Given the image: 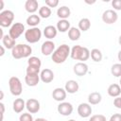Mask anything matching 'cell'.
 I'll return each mask as SVG.
<instances>
[{
	"instance_id": "12",
	"label": "cell",
	"mask_w": 121,
	"mask_h": 121,
	"mask_svg": "<svg viewBox=\"0 0 121 121\" xmlns=\"http://www.w3.org/2000/svg\"><path fill=\"white\" fill-rule=\"evenodd\" d=\"M55 49H56L55 48V43L51 40H47V41L43 42L42 46H41V52L44 56H49V55L53 54Z\"/></svg>"
},
{
	"instance_id": "39",
	"label": "cell",
	"mask_w": 121,
	"mask_h": 121,
	"mask_svg": "<svg viewBox=\"0 0 121 121\" xmlns=\"http://www.w3.org/2000/svg\"><path fill=\"white\" fill-rule=\"evenodd\" d=\"M109 121H121V114L120 113H114L111 116Z\"/></svg>"
},
{
	"instance_id": "11",
	"label": "cell",
	"mask_w": 121,
	"mask_h": 121,
	"mask_svg": "<svg viewBox=\"0 0 121 121\" xmlns=\"http://www.w3.org/2000/svg\"><path fill=\"white\" fill-rule=\"evenodd\" d=\"M26 108L28 112L30 113H36L40 111L41 105L40 102L35 98H29L26 101Z\"/></svg>"
},
{
	"instance_id": "21",
	"label": "cell",
	"mask_w": 121,
	"mask_h": 121,
	"mask_svg": "<svg viewBox=\"0 0 121 121\" xmlns=\"http://www.w3.org/2000/svg\"><path fill=\"white\" fill-rule=\"evenodd\" d=\"M57 15L60 20H67L71 15V10L67 6H61L57 9Z\"/></svg>"
},
{
	"instance_id": "45",
	"label": "cell",
	"mask_w": 121,
	"mask_h": 121,
	"mask_svg": "<svg viewBox=\"0 0 121 121\" xmlns=\"http://www.w3.org/2000/svg\"><path fill=\"white\" fill-rule=\"evenodd\" d=\"M0 92H1V98H0V99L2 100V99H3V97H4V93H3V91H0Z\"/></svg>"
},
{
	"instance_id": "20",
	"label": "cell",
	"mask_w": 121,
	"mask_h": 121,
	"mask_svg": "<svg viewBox=\"0 0 121 121\" xmlns=\"http://www.w3.org/2000/svg\"><path fill=\"white\" fill-rule=\"evenodd\" d=\"M108 95L112 97H117L121 94V87L117 83H112L108 87Z\"/></svg>"
},
{
	"instance_id": "17",
	"label": "cell",
	"mask_w": 121,
	"mask_h": 121,
	"mask_svg": "<svg viewBox=\"0 0 121 121\" xmlns=\"http://www.w3.org/2000/svg\"><path fill=\"white\" fill-rule=\"evenodd\" d=\"M64 89H65V91L68 94H75V93H77L78 91L79 85H78V81H76L74 79H70V80L66 81L65 86H64Z\"/></svg>"
},
{
	"instance_id": "44",
	"label": "cell",
	"mask_w": 121,
	"mask_h": 121,
	"mask_svg": "<svg viewBox=\"0 0 121 121\" xmlns=\"http://www.w3.org/2000/svg\"><path fill=\"white\" fill-rule=\"evenodd\" d=\"M85 3H87V4H91V5H92V4H95V1L94 0V1H91V2H90V1H87V0H85Z\"/></svg>"
},
{
	"instance_id": "30",
	"label": "cell",
	"mask_w": 121,
	"mask_h": 121,
	"mask_svg": "<svg viewBox=\"0 0 121 121\" xmlns=\"http://www.w3.org/2000/svg\"><path fill=\"white\" fill-rule=\"evenodd\" d=\"M52 11H51V9L47 6H43L39 9V16L41 18H43V19H46V18H49L50 15H51Z\"/></svg>"
},
{
	"instance_id": "25",
	"label": "cell",
	"mask_w": 121,
	"mask_h": 121,
	"mask_svg": "<svg viewBox=\"0 0 121 121\" xmlns=\"http://www.w3.org/2000/svg\"><path fill=\"white\" fill-rule=\"evenodd\" d=\"M41 23V17L37 14H31L29 15L27 18H26V24L29 26H32V27H37V26Z\"/></svg>"
},
{
	"instance_id": "13",
	"label": "cell",
	"mask_w": 121,
	"mask_h": 121,
	"mask_svg": "<svg viewBox=\"0 0 121 121\" xmlns=\"http://www.w3.org/2000/svg\"><path fill=\"white\" fill-rule=\"evenodd\" d=\"M88 69H89V68H88V65H87L85 62H81V61L76 63V64L74 65V67H73L74 73H75L77 76H78V77H83V76H85V75L88 73Z\"/></svg>"
},
{
	"instance_id": "40",
	"label": "cell",
	"mask_w": 121,
	"mask_h": 121,
	"mask_svg": "<svg viewBox=\"0 0 121 121\" xmlns=\"http://www.w3.org/2000/svg\"><path fill=\"white\" fill-rule=\"evenodd\" d=\"M0 107H1V121H3V117H4V112H5V105L4 103H0Z\"/></svg>"
},
{
	"instance_id": "14",
	"label": "cell",
	"mask_w": 121,
	"mask_h": 121,
	"mask_svg": "<svg viewBox=\"0 0 121 121\" xmlns=\"http://www.w3.org/2000/svg\"><path fill=\"white\" fill-rule=\"evenodd\" d=\"M40 78L43 83H50L54 79V73L49 68H44L40 73Z\"/></svg>"
},
{
	"instance_id": "15",
	"label": "cell",
	"mask_w": 121,
	"mask_h": 121,
	"mask_svg": "<svg viewBox=\"0 0 121 121\" xmlns=\"http://www.w3.org/2000/svg\"><path fill=\"white\" fill-rule=\"evenodd\" d=\"M40 80H41L40 74H26L25 81L27 86H30V87L37 86Z\"/></svg>"
},
{
	"instance_id": "32",
	"label": "cell",
	"mask_w": 121,
	"mask_h": 121,
	"mask_svg": "<svg viewBox=\"0 0 121 121\" xmlns=\"http://www.w3.org/2000/svg\"><path fill=\"white\" fill-rule=\"evenodd\" d=\"M111 73L116 78H121V63H114L111 67Z\"/></svg>"
},
{
	"instance_id": "29",
	"label": "cell",
	"mask_w": 121,
	"mask_h": 121,
	"mask_svg": "<svg viewBox=\"0 0 121 121\" xmlns=\"http://www.w3.org/2000/svg\"><path fill=\"white\" fill-rule=\"evenodd\" d=\"M91 27V21L88 18H81L78 22V29L80 31H87Z\"/></svg>"
},
{
	"instance_id": "28",
	"label": "cell",
	"mask_w": 121,
	"mask_h": 121,
	"mask_svg": "<svg viewBox=\"0 0 121 121\" xmlns=\"http://www.w3.org/2000/svg\"><path fill=\"white\" fill-rule=\"evenodd\" d=\"M90 57H91V59H92L94 61L99 62V61L102 60L103 55H102V53H101V51H100L99 49L94 48V49H92V50L90 51Z\"/></svg>"
},
{
	"instance_id": "8",
	"label": "cell",
	"mask_w": 121,
	"mask_h": 121,
	"mask_svg": "<svg viewBox=\"0 0 121 121\" xmlns=\"http://www.w3.org/2000/svg\"><path fill=\"white\" fill-rule=\"evenodd\" d=\"M118 19V14L114 9H106L102 14V21L105 24H114Z\"/></svg>"
},
{
	"instance_id": "41",
	"label": "cell",
	"mask_w": 121,
	"mask_h": 121,
	"mask_svg": "<svg viewBox=\"0 0 121 121\" xmlns=\"http://www.w3.org/2000/svg\"><path fill=\"white\" fill-rule=\"evenodd\" d=\"M0 49H1V53H0V56L2 57V56L5 54V46H4V45H1V46H0Z\"/></svg>"
},
{
	"instance_id": "6",
	"label": "cell",
	"mask_w": 121,
	"mask_h": 121,
	"mask_svg": "<svg viewBox=\"0 0 121 121\" xmlns=\"http://www.w3.org/2000/svg\"><path fill=\"white\" fill-rule=\"evenodd\" d=\"M14 19V13L12 10L6 9L0 12V26L2 27H9L11 26Z\"/></svg>"
},
{
	"instance_id": "42",
	"label": "cell",
	"mask_w": 121,
	"mask_h": 121,
	"mask_svg": "<svg viewBox=\"0 0 121 121\" xmlns=\"http://www.w3.org/2000/svg\"><path fill=\"white\" fill-rule=\"evenodd\" d=\"M34 121H48V120L45 118H43V117H39V118H36Z\"/></svg>"
},
{
	"instance_id": "10",
	"label": "cell",
	"mask_w": 121,
	"mask_h": 121,
	"mask_svg": "<svg viewBox=\"0 0 121 121\" xmlns=\"http://www.w3.org/2000/svg\"><path fill=\"white\" fill-rule=\"evenodd\" d=\"M92 106L89 103H80L78 106V113L80 117L87 118L91 116L92 113Z\"/></svg>"
},
{
	"instance_id": "27",
	"label": "cell",
	"mask_w": 121,
	"mask_h": 121,
	"mask_svg": "<svg viewBox=\"0 0 121 121\" xmlns=\"http://www.w3.org/2000/svg\"><path fill=\"white\" fill-rule=\"evenodd\" d=\"M2 43H3V45H4L7 49H12V48L16 45L15 40L12 39L9 34H7V35L4 36V38L2 39Z\"/></svg>"
},
{
	"instance_id": "5",
	"label": "cell",
	"mask_w": 121,
	"mask_h": 121,
	"mask_svg": "<svg viewBox=\"0 0 121 121\" xmlns=\"http://www.w3.org/2000/svg\"><path fill=\"white\" fill-rule=\"evenodd\" d=\"M9 87L11 95L15 96H19L23 92V86L22 82L17 77H11L9 79Z\"/></svg>"
},
{
	"instance_id": "47",
	"label": "cell",
	"mask_w": 121,
	"mask_h": 121,
	"mask_svg": "<svg viewBox=\"0 0 121 121\" xmlns=\"http://www.w3.org/2000/svg\"><path fill=\"white\" fill-rule=\"evenodd\" d=\"M119 85H120V87H121V78H120V80H119Z\"/></svg>"
},
{
	"instance_id": "36",
	"label": "cell",
	"mask_w": 121,
	"mask_h": 121,
	"mask_svg": "<svg viewBox=\"0 0 121 121\" xmlns=\"http://www.w3.org/2000/svg\"><path fill=\"white\" fill-rule=\"evenodd\" d=\"M59 5V0H45V6L49 8H56Z\"/></svg>"
},
{
	"instance_id": "19",
	"label": "cell",
	"mask_w": 121,
	"mask_h": 121,
	"mask_svg": "<svg viewBox=\"0 0 121 121\" xmlns=\"http://www.w3.org/2000/svg\"><path fill=\"white\" fill-rule=\"evenodd\" d=\"M38 7H39V3L37 0H26L25 3L26 10L32 14H34V12L38 10Z\"/></svg>"
},
{
	"instance_id": "4",
	"label": "cell",
	"mask_w": 121,
	"mask_h": 121,
	"mask_svg": "<svg viewBox=\"0 0 121 121\" xmlns=\"http://www.w3.org/2000/svg\"><path fill=\"white\" fill-rule=\"evenodd\" d=\"M42 38V30L39 27H31L25 32V39L29 43H38Z\"/></svg>"
},
{
	"instance_id": "34",
	"label": "cell",
	"mask_w": 121,
	"mask_h": 121,
	"mask_svg": "<svg viewBox=\"0 0 121 121\" xmlns=\"http://www.w3.org/2000/svg\"><path fill=\"white\" fill-rule=\"evenodd\" d=\"M89 121H107L106 116L103 114H94L90 117Z\"/></svg>"
},
{
	"instance_id": "38",
	"label": "cell",
	"mask_w": 121,
	"mask_h": 121,
	"mask_svg": "<svg viewBox=\"0 0 121 121\" xmlns=\"http://www.w3.org/2000/svg\"><path fill=\"white\" fill-rule=\"evenodd\" d=\"M113 106L117 109H121V97L120 96H117V97H114L113 99Z\"/></svg>"
},
{
	"instance_id": "26",
	"label": "cell",
	"mask_w": 121,
	"mask_h": 121,
	"mask_svg": "<svg viewBox=\"0 0 121 121\" xmlns=\"http://www.w3.org/2000/svg\"><path fill=\"white\" fill-rule=\"evenodd\" d=\"M80 35H81L80 30L78 29V27L76 26H71V28L68 31V38L71 41H78L80 38Z\"/></svg>"
},
{
	"instance_id": "24",
	"label": "cell",
	"mask_w": 121,
	"mask_h": 121,
	"mask_svg": "<svg viewBox=\"0 0 121 121\" xmlns=\"http://www.w3.org/2000/svg\"><path fill=\"white\" fill-rule=\"evenodd\" d=\"M56 27H57L58 31L62 32V33L66 32V31H69V29L71 28L70 22L68 20H60V21H58Z\"/></svg>"
},
{
	"instance_id": "31",
	"label": "cell",
	"mask_w": 121,
	"mask_h": 121,
	"mask_svg": "<svg viewBox=\"0 0 121 121\" xmlns=\"http://www.w3.org/2000/svg\"><path fill=\"white\" fill-rule=\"evenodd\" d=\"M27 65L33 66V67H37V68H41L42 61H41V60L38 57L32 56V57H29L28 58V60H27Z\"/></svg>"
},
{
	"instance_id": "16",
	"label": "cell",
	"mask_w": 121,
	"mask_h": 121,
	"mask_svg": "<svg viewBox=\"0 0 121 121\" xmlns=\"http://www.w3.org/2000/svg\"><path fill=\"white\" fill-rule=\"evenodd\" d=\"M66 94L67 92L65 91L64 88H60V87H58V88H55L52 92V97L56 100V101H59V102H62L64 101V99L66 98Z\"/></svg>"
},
{
	"instance_id": "33",
	"label": "cell",
	"mask_w": 121,
	"mask_h": 121,
	"mask_svg": "<svg viewBox=\"0 0 121 121\" xmlns=\"http://www.w3.org/2000/svg\"><path fill=\"white\" fill-rule=\"evenodd\" d=\"M19 121H34V119L30 112H24L20 115Z\"/></svg>"
},
{
	"instance_id": "2",
	"label": "cell",
	"mask_w": 121,
	"mask_h": 121,
	"mask_svg": "<svg viewBox=\"0 0 121 121\" xmlns=\"http://www.w3.org/2000/svg\"><path fill=\"white\" fill-rule=\"evenodd\" d=\"M70 57L73 60H80L81 62H84L90 58V51L87 47H83L81 45H74L71 48Z\"/></svg>"
},
{
	"instance_id": "23",
	"label": "cell",
	"mask_w": 121,
	"mask_h": 121,
	"mask_svg": "<svg viewBox=\"0 0 121 121\" xmlns=\"http://www.w3.org/2000/svg\"><path fill=\"white\" fill-rule=\"evenodd\" d=\"M26 108V101L23 98H16L13 101L12 109L16 113H20L23 112V110Z\"/></svg>"
},
{
	"instance_id": "37",
	"label": "cell",
	"mask_w": 121,
	"mask_h": 121,
	"mask_svg": "<svg viewBox=\"0 0 121 121\" xmlns=\"http://www.w3.org/2000/svg\"><path fill=\"white\" fill-rule=\"evenodd\" d=\"M112 6L114 10H121V0H112Z\"/></svg>"
},
{
	"instance_id": "22",
	"label": "cell",
	"mask_w": 121,
	"mask_h": 121,
	"mask_svg": "<svg viewBox=\"0 0 121 121\" xmlns=\"http://www.w3.org/2000/svg\"><path fill=\"white\" fill-rule=\"evenodd\" d=\"M102 100V95L98 92H93L88 95V103L90 105H96L99 104Z\"/></svg>"
},
{
	"instance_id": "7",
	"label": "cell",
	"mask_w": 121,
	"mask_h": 121,
	"mask_svg": "<svg viewBox=\"0 0 121 121\" xmlns=\"http://www.w3.org/2000/svg\"><path fill=\"white\" fill-rule=\"evenodd\" d=\"M24 32H26L25 26H24L22 23H14V24L10 26V28H9V35L12 39L16 40V39L19 38Z\"/></svg>"
},
{
	"instance_id": "35",
	"label": "cell",
	"mask_w": 121,
	"mask_h": 121,
	"mask_svg": "<svg viewBox=\"0 0 121 121\" xmlns=\"http://www.w3.org/2000/svg\"><path fill=\"white\" fill-rule=\"evenodd\" d=\"M40 69L41 68H37V67L27 65L26 70V74H40Z\"/></svg>"
},
{
	"instance_id": "48",
	"label": "cell",
	"mask_w": 121,
	"mask_h": 121,
	"mask_svg": "<svg viewBox=\"0 0 121 121\" xmlns=\"http://www.w3.org/2000/svg\"><path fill=\"white\" fill-rule=\"evenodd\" d=\"M68 121H76V120H74V119H70V120H68Z\"/></svg>"
},
{
	"instance_id": "43",
	"label": "cell",
	"mask_w": 121,
	"mask_h": 121,
	"mask_svg": "<svg viewBox=\"0 0 121 121\" xmlns=\"http://www.w3.org/2000/svg\"><path fill=\"white\" fill-rule=\"evenodd\" d=\"M117 58H118V60L121 62V50L118 52V54H117Z\"/></svg>"
},
{
	"instance_id": "9",
	"label": "cell",
	"mask_w": 121,
	"mask_h": 121,
	"mask_svg": "<svg viewBox=\"0 0 121 121\" xmlns=\"http://www.w3.org/2000/svg\"><path fill=\"white\" fill-rule=\"evenodd\" d=\"M58 112L61 115H64V116H68L70 115L72 112H73V105L70 103V102H65V101H62L60 102L59 105H58Z\"/></svg>"
},
{
	"instance_id": "18",
	"label": "cell",
	"mask_w": 121,
	"mask_h": 121,
	"mask_svg": "<svg viewBox=\"0 0 121 121\" xmlns=\"http://www.w3.org/2000/svg\"><path fill=\"white\" fill-rule=\"evenodd\" d=\"M58 34V29L54 26H46L43 29V35L48 40L54 39Z\"/></svg>"
},
{
	"instance_id": "3",
	"label": "cell",
	"mask_w": 121,
	"mask_h": 121,
	"mask_svg": "<svg viewBox=\"0 0 121 121\" xmlns=\"http://www.w3.org/2000/svg\"><path fill=\"white\" fill-rule=\"evenodd\" d=\"M32 53V48L30 45L25 44V43H19L16 44L12 49H11V56L16 59H23V58H27L31 55Z\"/></svg>"
},
{
	"instance_id": "46",
	"label": "cell",
	"mask_w": 121,
	"mask_h": 121,
	"mask_svg": "<svg viewBox=\"0 0 121 121\" xmlns=\"http://www.w3.org/2000/svg\"><path fill=\"white\" fill-rule=\"evenodd\" d=\"M118 43L121 45V35L119 36V38H118Z\"/></svg>"
},
{
	"instance_id": "1",
	"label": "cell",
	"mask_w": 121,
	"mask_h": 121,
	"mask_svg": "<svg viewBox=\"0 0 121 121\" xmlns=\"http://www.w3.org/2000/svg\"><path fill=\"white\" fill-rule=\"evenodd\" d=\"M70 53H71V49H70L69 45L63 43L55 49L51 58L55 63L60 64V63H63L67 60V58L70 56Z\"/></svg>"
}]
</instances>
